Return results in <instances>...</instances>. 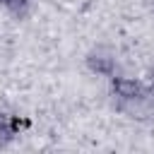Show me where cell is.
I'll return each instance as SVG.
<instances>
[{
	"instance_id": "obj_1",
	"label": "cell",
	"mask_w": 154,
	"mask_h": 154,
	"mask_svg": "<svg viewBox=\"0 0 154 154\" xmlns=\"http://www.w3.org/2000/svg\"><path fill=\"white\" fill-rule=\"evenodd\" d=\"M111 89H113V96L118 99V106L132 103V101H140V99L147 96V89L137 79H132V77H118V75H113L111 77Z\"/></svg>"
},
{
	"instance_id": "obj_3",
	"label": "cell",
	"mask_w": 154,
	"mask_h": 154,
	"mask_svg": "<svg viewBox=\"0 0 154 154\" xmlns=\"http://www.w3.org/2000/svg\"><path fill=\"white\" fill-rule=\"evenodd\" d=\"M26 2H29V0H0V5L7 7V10H12L14 14H22V12L26 10Z\"/></svg>"
},
{
	"instance_id": "obj_2",
	"label": "cell",
	"mask_w": 154,
	"mask_h": 154,
	"mask_svg": "<svg viewBox=\"0 0 154 154\" xmlns=\"http://www.w3.org/2000/svg\"><path fill=\"white\" fill-rule=\"evenodd\" d=\"M89 67L99 75H106V77H113L116 72V60L113 58H89Z\"/></svg>"
}]
</instances>
